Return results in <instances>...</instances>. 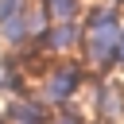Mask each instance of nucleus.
I'll list each match as a JSON object with an SVG mask.
<instances>
[{
    "label": "nucleus",
    "mask_w": 124,
    "mask_h": 124,
    "mask_svg": "<svg viewBox=\"0 0 124 124\" xmlns=\"http://www.w3.org/2000/svg\"><path fill=\"white\" fill-rule=\"evenodd\" d=\"M43 8H46V16L58 23V19H74L78 16V0H43Z\"/></svg>",
    "instance_id": "f03ea898"
},
{
    "label": "nucleus",
    "mask_w": 124,
    "mask_h": 124,
    "mask_svg": "<svg viewBox=\"0 0 124 124\" xmlns=\"http://www.w3.org/2000/svg\"><path fill=\"white\" fill-rule=\"evenodd\" d=\"M74 89H78V70H74V66L54 70V74H50V81H46V97H50V101H66Z\"/></svg>",
    "instance_id": "f257e3e1"
}]
</instances>
